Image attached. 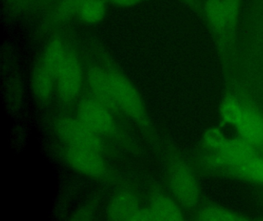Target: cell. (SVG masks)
Listing matches in <instances>:
<instances>
[{
	"label": "cell",
	"instance_id": "cell-12",
	"mask_svg": "<svg viewBox=\"0 0 263 221\" xmlns=\"http://www.w3.org/2000/svg\"><path fill=\"white\" fill-rule=\"evenodd\" d=\"M180 206L176 200L158 193L152 198L149 209L155 220L178 221L184 219Z\"/></svg>",
	"mask_w": 263,
	"mask_h": 221
},
{
	"label": "cell",
	"instance_id": "cell-13",
	"mask_svg": "<svg viewBox=\"0 0 263 221\" xmlns=\"http://www.w3.org/2000/svg\"><path fill=\"white\" fill-rule=\"evenodd\" d=\"M68 51L59 38L52 40L46 48L42 64L56 78L67 59Z\"/></svg>",
	"mask_w": 263,
	"mask_h": 221
},
{
	"label": "cell",
	"instance_id": "cell-4",
	"mask_svg": "<svg viewBox=\"0 0 263 221\" xmlns=\"http://www.w3.org/2000/svg\"><path fill=\"white\" fill-rule=\"evenodd\" d=\"M112 114L113 112L108 107L93 96L81 100L77 110V117L100 136L119 135V130Z\"/></svg>",
	"mask_w": 263,
	"mask_h": 221
},
{
	"label": "cell",
	"instance_id": "cell-3",
	"mask_svg": "<svg viewBox=\"0 0 263 221\" xmlns=\"http://www.w3.org/2000/svg\"><path fill=\"white\" fill-rule=\"evenodd\" d=\"M58 137L72 147L92 149L102 152L104 144L101 136L87 127L78 117H62L55 124Z\"/></svg>",
	"mask_w": 263,
	"mask_h": 221
},
{
	"label": "cell",
	"instance_id": "cell-5",
	"mask_svg": "<svg viewBox=\"0 0 263 221\" xmlns=\"http://www.w3.org/2000/svg\"><path fill=\"white\" fill-rule=\"evenodd\" d=\"M169 185L177 202L187 209L198 205L200 198L199 188L190 167L182 161L171 164L168 174Z\"/></svg>",
	"mask_w": 263,
	"mask_h": 221
},
{
	"label": "cell",
	"instance_id": "cell-11",
	"mask_svg": "<svg viewBox=\"0 0 263 221\" xmlns=\"http://www.w3.org/2000/svg\"><path fill=\"white\" fill-rule=\"evenodd\" d=\"M140 209L136 195L129 190H123L112 198L107 208V217L112 220H132Z\"/></svg>",
	"mask_w": 263,
	"mask_h": 221
},
{
	"label": "cell",
	"instance_id": "cell-7",
	"mask_svg": "<svg viewBox=\"0 0 263 221\" xmlns=\"http://www.w3.org/2000/svg\"><path fill=\"white\" fill-rule=\"evenodd\" d=\"M64 157L73 170L85 176L102 179L108 175L107 164L98 150L67 146Z\"/></svg>",
	"mask_w": 263,
	"mask_h": 221
},
{
	"label": "cell",
	"instance_id": "cell-10",
	"mask_svg": "<svg viewBox=\"0 0 263 221\" xmlns=\"http://www.w3.org/2000/svg\"><path fill=\"white\" fill-rule=\"evenodd\" d=\"M203 12L221 46H226L230 38L229 20L222 0H206Z\"/></svg>",
	"mask_w": 263,
	"mask_h": 221
},
{
	"label": "cell",
	"instance_id": "cell-14",
	"mask_svg": "<svg viewBox=\"0 0 263 221\" xmlns=\"http://www.w3.org/2000/svg\"><path fill=\"white\" fill-rule=\"evenodd\" d=\"M228 172L247 181L263 184V157L253 155Z\"/></svg>",
	"mask_w": 263,
	"mask_h": 221
},
{
	"label": "cell",
	"instance_id": "cell-22",
	"mask_svg": "<svg viewBox=\"0 0 263 221\" xmlns=\"http://www.w3.org/2000/svg\"><path fill=\"white\" fill-rule=\"evenodd\" d=\"M183 1L185 2L187 5L192 6V7H196L197 6L196 0H183Z\"/></svg>",
	"mask_w": 263,
	"mask_h": 221
},
{
	"label": "cell",
	"instance_id": "cell-18",
	"mask_svg": "<svg viewBox=\"0 0 263 221\" xmlns=\"http://www.w3.org/2000/svg\"><path fill=\"white\" fill-rule=\"evenodd\" d=\"M86 0H61L54 11V18L59 21L67 19L79 12Z\"/></svg>",
	"mask_w": 263,
	"mask_h": 221
},
{
	"label": "cell",
	"instance_id": "cell-6",
	"mask_svg": "<svg viewBox=\"0 0 263 221\" xmlns=\"http://www.w3.org/2000/svg\"><path fill=\"white\" fill-rule=\"evenodd\" d=\"M255 147L241 137L232 139L229 138L222 148L218 151L209 153L204 161L212 168L228 172L237 164L256 154Z\"/></svg>",
	"mask_w": 263,
	"mask_h": 221
},
{
	"label": "cell",
	"instance_id": "cell-2",
	"mask_svg": "<svg viewBox=\"0 0 263 221\" xmlns=\"http://www.w3.org/2000/svg\"><path fill=\"white\" fill-rule=\"evenodd\" d=\"M115 101L120 110L142 125L147 124V113L142 99L130 81L116 70H109Z\"/></svg>",
	"mask_w": 263,
	"mask_h": 221
},
{
	"label": "cell",
	"instance_id": "cell-1",
	"mask_svg": "<svg viewBox=\"0 0 263 221\" xmlns=\"http://www.w3.org/2000/svg\"><path fill=\"white\" fill-rule=\"evenodd\" d=\"M220 112L224 122L233 126L241 138L254 147L263 146V118L256 110L230 95L221 103Z\"/></svg>",
	"mask_w": 263,
	"mask_h": 221
},
{
	"label": "cell",
	"instance_id": "cell-9",
	"mask_svg": "<svg viewBox=\"0 0 263 221\" xmlns=\"http://www.w3.org/2000/svg\"><path fill=\"white\" fill-rule=\"evenodd\" d=\"M87 79L90 92L95 99L108 107L113 113L120 112L107 71L98 66H93L89 69Z\"/></svg>",
	"mask_w": 263,
	"mask_h": 221
},
{
	"label": "cell",
	"instance_id": "cell-20",
	"mask_svg": "<svg viewBox=\"0 0 263 221\" xmlns=\"http://www.w3.org/2000/svg\"><path fill=\"white\" fill-rule=\"evenodd\" d=\"M132 220H155V219L153 213L148 207V208H140L138 211L134 215Z\"/></svg>",
	"mask_w": 263,
	"mask_h": 221
},
{
	"label": "cell",
	"instance_id": "cell-19",
	"mask_svg": "<svg viewBox=\"0 0 263 221\" xmlns=\"http://www.w3.org/2000/svg\"><path fill=\"white\" fill-rule=\"evenodd\" d=\"M229 20V38L230 41L235 37L241 9V0H222Z\"/></svg>",
	"mask_w": 263,
	"mask_h": 221
},
{
	"label": "cell",
	"instance_id": "cell-8",
	"mask_svg": "<svg viewBox=\"0 0 263 221\" xmlns=\"http://www.w3.org/2000/svg\"><path fill=\"white\" fill-rule=\"evenodd\" d=\"M84 82V72L78 57L68 52L67 59L55 78V85L60 98L70 103L79 96Z\"/></svg>",
	"mask_w": 263,
	"mask_h": 221
},
{
	"label": "cell",
	"instance_id": "cell-15",
	"mask_svg": "<svg viewBox=\"0 0 263 221\" xmlns=\"http://www.w3.org/2000/svg\"><path fill=\"white\" fill-rule=\"evenodd\" d=\"M55 78L42 63L38 64L33 74V89L41 101L46 102L51 98Z\"/></svg>",
	"mask_w": 263,
	"mask_h": 221
},
{
	"label": "cell",
	"instance_id": "cell-17",
	"mask_svg": "<svg viewBox=\"0 0 263 221\" xmlns=\"http://www.w3.org/2000/svg\"><path fill=\"white\" fill-rule=\"evenodd\" d=\"M197 219L199 220L210 221H239L245 218L234 212L218 206H208L198 212Z\"/></svg>",
	"mask_w": 263,
	"mask_h": 221
},
{
	"label": "cell",
	"instance_id": "cell-16",
	"mask_svg": "<svg viewBox=\"0 0 263 221\" xmlns=\"http://www.w3.org/2000/svg\"><path fill=\"white\" fill-rule=\"evenodd\" d=\"M106 10L104 0H86L81 6L78 15L85 23L96 24L104 18Z\"/></svg>",
	"mask_w": 263,
	"mask_h": 221
},
{
	"label": "cell",
	"instance_id": "cell-21",
	"mask_svg": "<svg viewBox=\"0 0 263 221\" xmlns=\"http://www.w3.org/2000/svg\"><path fill=\"white\" fill-rule=\"evenodd\" d=\"M115 6H121V7H128V6H135L138 3H141L142 0H110Z\"/></svg>",
	"mask_w": 263,
	"mask_h": 221
}]
</instances>
